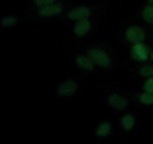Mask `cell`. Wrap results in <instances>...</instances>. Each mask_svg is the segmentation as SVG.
Listing matches in <instances>:
<instances>
[{
    "label": "cell",
    "mask_w": 153,
    "mask_h": 144,
    "mask_svg": "<svg viewBox=\"0 0 153 144\" xmlns=\"http://www.w3.org/2000/svg\"><path fill=\"white\" fill-rule=\"evenodd\" d=\"M121 125L123 128L125 130H129L133 128L135 123V120L133 116L130 115V114H126L122 118H121Z\"/></svg>",
    "instance_id": "8fae6325"
},
{
    "label": "cell",
    "mask_w": 153,
    "mask_h": 144,
    "mask_svg": "<svg viewBox=\"0 0 153 144\" xmlns=\"http://www.w3.org/2000/svg\"><path fill=\"white\" fill-rule=\"evenodd\" d=\"M55 2V0H34V3L39 8L45 7Z\"/></svg>",
    "instance_id": "e0dca14e"
},
{
    "label": "cell",
    "mask_w": 153,
    "mask_h": 144,
    "mask_svg": "<svg viewBox=\"0 0 153 144\" xmlns=\"http://www.w3.org/2000/svg\"><path fill=\"white\" fill-rule=\"evenodd\" d=\"M142 15L145 20L153 25V5L147 6L145 8L143 9Z\"/></svg>",
    "instance_id": "4fadbf2b"
},
{
    "label": "cell",
    "mask_w": 153,
    "mask_h": 144,
    "mask_svg": "<svg viewBox=\"0 0 153 144\" xmlns=\"http://www.w3.org/2000/svg\"><path fill=\"white\" fill-rule=\"evenodd\" d=\"M126 35L130 42L134 44L141 43L145 38V33L143 29L135 26H130L126 30Z\"/></svg>",
    "instance_id": "3957f363"
},
{
    "label": "cell",
    "mask_w": 153,
    "mask_h": 144,
    "mask_svg": "<svg viewBox=\"0 0 153 144\" xmlns=\"http://www.w3.org/2000/svg\"><path fill=\"white\" fill-rule=\"evenodd\" d=\"M76 63L79 67L85 69L86 70H94V62L91 60V58L83 56H79L76 58Z\"/></svg>",
    "instance_id": "9c48e42d"
},
{
    "label": "cell",
    "mask_w": 153,
    "mask_h": 144,
    "mask_svg": "<svg viewBox=\"0 0 153 144\" xmlns=\"http://www.w3.org/2000/svg\"><path fill=\"white\" fill-rule=\"evenodd\" d=\"M140 74L146 77H150L153 76V66L146 65L141 68L140 70Z\"/></svg>",
    "instance_id": "9a60e30c"
},
{
    "label": "cell",
    "mask_w": 153,
    "mask_h": 144,
    "mask_svg": "<svg viewBox=\"0 0 153 144\" xmlns=\"http://www.w3.org/2000/svg\"><path fill=\"white\" fill-rule=\"evenodd\" d=\"M139 100L143 104H153V93H149L147 92L142 93L139 96Z\"/></svg>",
    "instance_id": "5bb4252c"
},
{
    "label": "cell",
    "mask_w": 153,
    "mask_h": 144,
    "mask_svg": "<svg viewBox=\"0 0 153 144\" xmlns=\"http://www.w3.org/2000/svg\"><path fill=\"white\" fill-rule=\"evenodd\" d=\"M108 103L111 106L118 110H124L127 106V100L118 94H112L108 97Z\"/></svg>",
    "instance_id": "8992f818"
},
{
    "label": "cell",
    "mask_w": 153,
    "mask_h": 144,
    "mask_svg": "<svg viewBox=\"0 0 153 144\" xmlns=\"http://www.w3.org/2000/svg\"><path fill=\"white\" fill-rule=\"evenodd\" d=\"M89 56L94 63L103 68H108L110 65L111 59L108 54L103 50L94 48L89 51Z\"/></svg>",
    "instance_id": "7a4b0ae2"
},
{
    "label": "cell",
    "mask_w": 153,
    "mask_h": 144,
    "mask_svg": "<svg viewBox=\"0 0 153 144\" xmlns=\"http://www.w3.org/2000/svg\"><path fill=\"white\" fill-rule=\"evenodd\" d=\"M1 26L4 28H10L16 23V19L14 16H3L1 20Z\"/></svg>",
    "instance_id": "7c38bea8"
},
{
    "label": "cell",
    "mask_w": 153,
    "mask_h": 144,
    "mask_svg": "<svg viewBox=\"0 0 153 144\" xmlns=\"http://www.w3.org/2000/svg\"><path fill=\"white\" fill-rule=\"evenodd\" d=\"M111 131V124L109 122H105L101 123L97 127L96 130V135L98 137L103 138L110 134Z\"/></svg>",
    "instance_id": "30bf717a"
},
{
    "label": "cell",
    "mask_w": 153,
    "mask_h": 144,
    "mask_svg": "<svg viewBox=\"0 0 153 144\" xmlns=\"http://www.w3.org/2000/svg\"><path fill=\"white\" fill-rule=\"evenodd\" d=\"M91 14V9L87 6L79 7L70 10L68 13V18L72 20H79L88 17Z\"/></svg>",
    "instance_id": "277c9868"
},
{
    "label": "cell",
    "mask_w": 153,
    "mask_h": 144,
    "mask_svg": "<svg viewBox=\"0 0 153 144\" xmlns=\"http://www.w3.org/2000/svg\"><path fill=\"white\" fill-rule=\"evenodd\" d=\"M78 83L74 80H68L61 82L56 88V93L60 97H70L77 92Z\"/></svg>",
    "instance_id": "6da1fadb"
},
{
    "label": "cell",
    "mask_w": 153,
    "mask_h": 144,
    "mask_svg": "<svg viewBox=\"0 0 153 144\" xmlns=\"http://www.w3.org/2000/svg\"><path fill=\"white\" fill-rule=\"evenodd\" d=\"M143 89L145 90V92L153 93V77L146 80L143 85Z\"/></svg>",
    "instance_id": "2e32d148"
},
{
    "label": "cell",
    "mask_w": 153,
    "mask_h": 144,
    "mask_svg": "<svg viewBox=\"0 0 153 144\" xmlns=\"http://www.w3.org/2000/svg\"><path fill=\"white\" fill-rule=\"evenodd\" d=\"M149 58H150V59L152 60V61H153V50L150 52V54H149Z\"/></svg>",
    "instance_id": "ac0fdd59"
},
{
    "label": "cell",
    "mask_w": 153,
    "mask_h": 144,
    "mask_svg": "<svg viewBox=\"0 0 153 144\" xmlns=\"http://www.w3.org/2000/svg\"><path fill=\"white\" fill-rule=\"evenodd\" d=\"M149 2L151 3V4H153V0H149Z\"/></svg>",
    "instance_id": "d6986e66"
},
{
    "label": "cell",
    "mask_w": 153,
    "mask_h": 144,
    "mask_svg": "<svg viewBox=\"0 0 153 144\" xmlns=\"http://www.w3.org/2000/svg\"><path fill=\"white\" fill-rule=\"evenodd\" d=\"M132 54L134 58L139 61H146L149 56L146 47L141 43L134 44L132 48Z\"/></svg>",
    "instance_id": "52a82bcc"
},
{
    "label": "cell",
    "mask_w": 153,
    "mask_h": 144,
    "mask_svg": "<svg viewBox=\"0 0 153 144\" xmlns=\"http://www.w3.org/2000/svg\"><path fill=\"white\" fill-rule=\"evenodd\" d=\"M91 28V22L87 18L78 20L74 27V33L76 35L81 37L88 32Z\"/></svg>",
    "instance_id": "ba28073f"
},
{
    "label": "cell",
    "mask_w": 153,
    "mask_h": 144,
    "mask_svg": "<svg viewBox=\"0 0 153 144\" xmlns=\"http://www.w3.org/2000/svg\"><path fill=\"white\" fill-rule=\"evenodd\" d=\"M63 8L61 4H52L45 7L40 8L38 10V14L40 16L43 17H48V16H55L58 15L62 12Z\"/></svg>",
    "instance_id": "5b68a950"
}]
</instances>
